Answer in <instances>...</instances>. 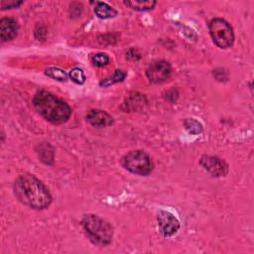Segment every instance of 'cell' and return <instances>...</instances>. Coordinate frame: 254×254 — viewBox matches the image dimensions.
Instances as JSON below:
<instances>
[{
    "instance_id": "cell-7",
    "label": "cell",
    "mask_w": 254,
    "mask_h": 254,
    "mask_svg": "<svg viewBox=\"0 0 254 254\" xmlns=\"http://www.w3.org/2000/svg\"><path fill=\"white\" fill-rule=\"evenodd\" d=\"M158 226L161 234L165 237H171L177 233L180 228L179 219L167 210H160L157 216Z\"/></svg>"
},
{
    "instance_id": "cell-17",
    "label": "cell",
    "mask_w": 254,
    "mask_h": 254,
    "mask_svg": "<svg viewBox=\"0 0 254 254\" xmlns=\"http://www.w3.org/2000/svg\"><path fill=\"white\" fill-rule=\"evenodd\" d=\"M68 76L76 84H83L86 79L84 71L79 67H74L70 69L68 72Z\"/></svg>"
},
{
    "instance_id": "cell-15",
    "label": "cell",
    "mask_w": 254,
    "mask_h": 254,
    "mask_svg": "<svg viewBox=\"0 0 254 254\" xmlns=\"http://www.w3.org/2000/svg\"><path fill=\"white\" fill-rule=\"evenodd\" d=\"M45 74L48 75L49 77L59 80V81H65L67 79V74L64 70H63L60 67L56 66H49L45 69Z\"/></svg>"
},
{
    "instance_id": "cell-19",
    "label": "cell",
    "mask_w": 254,
    "mask_h": 254,
    "mask_svg": "<svg viewBox=\"0 0 254 254\" xmlns=\"http://www.w3.org/2000/svg\"><path fill=\"white\" fill-rule=\"evenodd\" d=\"M22 4H23V1H19V0H1L0 2L2 10L18 8Z\"/></svg>"
},
{
    "instance_id": "cell-4",
    "label": "cell",
    "mask_w": 254,
    "mask_h": 254,
    "mask_svg": "<svg viewBox=\"0 0 254 254\" xmlns=\"http://www.w3.org/2000/svg\"><path fill=\"white\" fill-rule=\"evenodd\" d=\"M121 165L127 171L139 176H147L154 169L152 159L142 150H132L125 154L121 159Z\"/></svg>"
},
{
    "instance_id": "cell-16",
    "label": "cell",
    "mask_w": 254,
    "mask_h": 254,
    "mask_svg": "<svg viewBox=\"0 0 254 254\" xmlns=\"http://www.w3.org/2000/svg\"><path fill=\"white\" fill-rule=\"evenodd\" d=\"M184 126L187 129V131L190 134L197 135L202 132V125L199 121H197L194 118H188L184 121Z\"/></svg>"
},
{
    "instance_id": "cell-11",
    "label": "cell",
    "mask_w": 254,
    "mask_h": 254,
    "mask_svg": "<svg viewBox=\"0 0 254 254\" xmlns=\"http://www.w3.org/2000/svg\"><path fill=\"white\" fill-rule=\"evenodd\" d=\"M94 13L100 19H110L117 15V11L105 2H96Z\"/></svg>"
},
{
    "instance_id": "cell-8",
    "label": "cell",
    "mask_w": 254,
    "mask_h": 254,
    "mask_svg": "<svg viewBox=\"0 0 254 254\" xmlns=\"http://www.w3.org/2000/svg\"><path fill=\"white\" fill-rule=\"evenodd\" d=\"M199 165L214 177H223L228 173L226 162L216 156L203 155L199 160Z\"/></svg>"
},
{
    "instance_id": "cell-6",
    "label": "cell",
    "mask_w": 254,
    "mask_h": 254,
    "mask_svg": "<svg viewBox=\"0 0 254 254\" xmlns=\"http://www.w3.org/2000/svg\"><path fill=\"white\" fill-rule=\"evenodd\" d=\"M172 73L171 64L166 61L152 63L146 68V76L153 83H161L168 79Z\"/></svg>"
},
{
    "instance_id": "cell-2",
    "label": "cell",
    "mask_w": 254,
    "mask_h": 254,
    "mask_svg": "<svg viewBox=\"0 0 254 254\" xmlns=\"http://www.w3.org/2000/svg\"><path fill=\"white\" fill-rule=\"evenodd\" d=\"M33 105L43 118L53 124H63L71 115V108L65 101L46 90L35 94Z\"/></svg>"
},
{
    "instance_id": "cell-9",
    "label": "cell",
    "mask_w": 254,
    "mask_h": 254,
    "mask_svg": "<svg viewBox=\"0 0 254 254\" xmlns=\"http://www.w3.org/2000/svg\"><path fill=\"white\" fill-rule=\"evenodd\" d=\"M19 31L18 22L11 17H4L0 20V37L2 42L13 40Z\"/></svg>"
},
{
    "instance_id": "cell-12",
    "label": "cell",
    "mask_w": 254,
    "mask_h": 254,
    "mask_svg": "<svg viewBox=\"0 0 254 254\" xmlns=\"http://www.w3.org/2000/svg\"><path fill=\"white\" fill-rule=\"evenodd\" d=\"M156 1L153 0H131V1H124V4L136 11H148L155 7Z\"/></svg>"
},
{
    "instance_id": "cell-18",
    "label": "cell",
    "mask_w": 254,
    "mask_h": 254,
    "mask_svg": "<svg viewBox=\"0 0 254 254\" xmlns=\"http://www.w3.org/2000/svg\"><path fill=\"white\" fill-rule=\"evenodd\" d=\"M91 63L93 64V65L101 67L109 63V57L105 53H97L94 56H92Z\"/></svg>"
},
{
    "instance_id": "cell-3",
    "label": "cell",
    "mask_w": 254,
    "mask_h": 254,
    "mask_svg": "<svg viewBox=\"0 0 254 254\" xmlns=\"http://www.w3.org/2000/svg\"><path fill=\"white\" fill-rule=\"evenodd\" d=\"M81 224L93 243L100 245L111 243L113 227L108 221L95 214H85L81 219Z\"/></svg>"
},
{
    "instance_id": "cell-10",
    "label": "cell",
    "mask_w": 254,
    "mask_h": 254,
    "mask_svg": "<svg viewBox=\"0 0 254 254\" xmlns=\"http://www.w3.org/2000/svg\"><path fill=\"white\" fill-rule=\"evenodd\" d=\"M86 120L94 127L103 128L112 125L113 118L104 110L91 109L86 114Z\"/></svg>"
},
{
    "instance_id": "cell-13",
    "label": "cell",
    "mask_w": 254,
    "mask_h": 254,
    "mask_svg": "<svg viewBox=\"0 0 254 254\" xmlns=\"http://www.w3.org/2000/svg\"><path fill=\"white\" fill-rule=\"evenodd\" d=\"M38 147H39V150H37V152L39 154L40 159L45 164H48V165L53 164V161H54V151H53L52 147L49 144H46V143L38 145Z\"/></svg>"
},
{
    "instance_id": "cell-14",
    "label": "cell",
    "mask_w": 254,
    "mask_h": 254,
    "mask_svg": "<svg viewBox=\"0 0 254 254\" xmlns=\"http://www.w3.org/2000/svg\"><path fill=\"white\" fill-rule=\"evenodd\" d=\"M126 75H127V73H126L125 70H123V69H116L111 76L104 78L103 80L100 81L99 84L101 86H103V87H107V86H110L112 84H115V83L123 81L125 79Z\"/></svg>"
},
{
    "instance_id": "cell-1",
    "label": "cell",
    "mask_w": 254,
    "mask_h": 254,
    "mask_svg": "<svg viewBox=\"0 0 254 254\" xmlns=\"http://www.w3.org/2000/svg\"><path fill=\"white\" fill-rule=\"evenodd\" d=\"M16 197L33 209H45L52 203L53 197L48 188L34 175L19 176L13 186Z\"/></svg>"
},
{
    "instance_id": "cell-5",
    "label": "cell",
    "mask_w": 254,
    "mask_h": 254,
    "mask_svg": "<svg viewBox=\"0 0 254 254\" xmlns=\"http://www.w3.org/2000/svg\"><path fill=\"white\" fill-rule=\"evenodd\" d=\"M209 34L213 43L221 49L230 48L234 43L232 27L221 18H213L209 22Z\"/></svg>"
}]
</instances>
